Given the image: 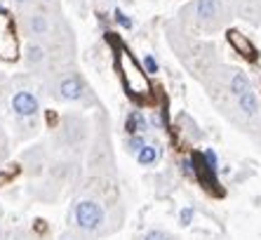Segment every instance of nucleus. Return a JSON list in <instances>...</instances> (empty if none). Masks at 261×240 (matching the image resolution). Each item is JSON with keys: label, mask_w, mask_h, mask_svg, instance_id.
Wrapping results in <instances>:
<instances>
[{"label": "nucleus", "mask_w": 261, "mask_h": 240, "mask_svg": "<svg viewBox=\"0 0 261 240\" xmlns=\"http://www.w3.org/2000/svg\"><path fill=\"white\" fill-rule=\"evenodd\" d=\"M12 113L17 115L19 120H26V118H33V115L38 113V99L36 94L31 90H17L12 94Z\"/></svg>", "instance_id": "nucleus-3"}, {"label": "nucleus", "mask_w": 261, "mask_h": 240, "mask_svg": "<svg viewBox=\"0 0 261 240\" xmlns=\"http://www.w3.org/2000/svg\"><path fill=\"white\" fill-rule=\"evenodd\" d=\"M26 26H29V33L31 36H45L49 31V21L45 14L40 12H33L29 19H26Z\"/></svg>", "instance_id": "nucleus-9"}, {"label": "nucleus", "mask_w": 261, "mask_h": 240, "mask_svg": "<svg viewBox=\"0 0 261 240\" xmlns=\"http://www.w3.org/2000/svg\"><path fill=\"white\" fill-rule=\"evenodd\" d=\"M118 71H120L125 90L132 97L151 94V85H148V78H146V71H141V66L132 59V54H129L127 50H120V52H118Z\"/></svg>", "instance_id": "nucleus-2"}, {"label": "nucleus", "mask_w": 261, "mask_h": 240, "mask_svg": "<svg viewBox=\"0 0 261 240\" xmlns=\"http://www.w3.org/2000/svg\"><path fill=\"white\" fill-rule=\"evenodd\" d=\"M17 5H26V3H31V0H14Z\"/></svg>", "instance_id": "nucleus-23"}, {"label": "nucleus", "mask_w": 261, "mask_h": 240, "mask_svg": "<svg viewBox=\"0 0 261 240\" xmlns=\"http://www.w3.org/2000/svg\"><path fill=\"white\" fill-rule=\"evenodd\" d=\"M221 12V3L219 0H198L195 3V14H198V19H212L217 17V14Z\"/></svg>", "instance_id": "nucleus-8"}, {"label": "nucleus", "mask_w": 261, "mask_h": 240, "mask_svg": "<svg viewBox=\"0 0 261 240\" xmlns=\"http://www.w3.org/2000/svg\"><path fill=\"white\" fill-rule=\"evenodd\" d=\"M45 3H52V0H45Z\"/></svg>", "instance_id": "nucleus-25"}, {"label": "nucleus", "mask_w": 261, "mask_h": 240, "mask_svg": "<svg viewBox=\"0 0 261 240\" xmlns=\"http://www.w3.org/2000/svg\"><path fill=\"white\" fill-rule=\"evenodd\" d=\"M137 160H139V165H144V167L155 165V162L160 160V146L158 144H146L144 149L137 153Z\"/></svg>", "instance_id": "nucleus-11"}, {"label": "nucleus", "mask_w": 261, "mask_h": 240, "mask_svg": "<svg viewBox=\"0 0 261 240\" xmlns=\"http://www.w3.org/2000/svg\"><path fill=\"white\" fill-rule=\"evenodd\" d=\"M3 158H5V141L0 137V162H3Z\"/></svg>", "instance_id": "nucleus-22"}, {"label": "nucleus", "mask_w": 261, "mask_h": 240, "mask_svg": "<svg viewBox=\"0 0 261 240\" xmlns=\"http://www.w3.org/2000/svg\"><path fill=\"white\" fill-rule=\"evenodd\" d=\"M0 57H7V59L17 57V38L10 29L7 12H3V10H0Z\"/></svg>", "instance_id": "nucleus-4"}, {"label": "nucleus", "mask_w": 261, "mask_h": 240, "mask_svg": "<svg viewBox=\"0 0 261 240\" xmlns=\"http://www.w3.org/2000/svg\"><path fill=\"white\" fill-rule=\"evenodd\" d=\"M191 217H193V210H191V207H189V210H184L181 212V224H189Z\"/></svg>", "instance_id": "nucleus-21"}, {"label": "nucleus", "mask_w": 261, "mask_h": 240, "mask_svg": "<svg viewBox=\"0 0 261 240\" xmlns=\"http://www.w3.org/2000/svg\"><path fill=\"white\" fill-rule=\"evenodd\" d=\"M238 106H240V111H243L245 115H249V118H254V115L259 113V99H256V94L252 90L245 92L243 97H238Z\"/></svg>", "instance_id": "nucleus-10"}, {"label": "nucleus", "mask_w": 261, "mask_h": 240, "mask_svg": "<svg viewBox=\"0 0 261 240\" xmlns=\"http://www.w3.org/2000/svg\"><path fill=\"white\" fill-rule=\"evenodd\" d=\"M59 240H90V238H87L85 233H80V231H78V233H73V231H68V233H64Z\"/></svg>", "instance_id": "nucleus-20"}, {"label": "nucleus", "mask_w": 261, "mask_h": 240, "mask_svg": "<svg viewBox=\"0 0 261 240\" xmlns=\"http://www.w3.org/2000/svg\"><path fill=\"white\" fill-rule=\"evenodd\" d=\"M144 68H146L148 73H155V71H158V61H155L151 54H148V57L144 59Z\"/></svg>", "instance_id": "nucleus-19"}, {"label": "nucleus", "mask_w": 261, "mask_h": 240, "mask_svg": "<svg viewBox=\"0 0 261 240\" xmlns=\"http://www.w3.org/2000/svg\"><path fill=\"white\" fill-rule=\"evenodd\" d=\"M0 240H5V235H0Z\"/></svg>", "instance_id": "nucleus-24"}, {"label": "nucleus", "mask_w": 261, "mask_h": 240, "mask_svg": "<svg viewBox=\"0 0 261 240\" xmlns=\"http://www.w3.org/2000/svg\"><path fill=\"white\" fill-rule=\"evenodd\" d=\"M57 90H59V97L61 99H66V102H78L83 92H85V85L78 76H66V78H61L59 85H57Z\"/></svg>", "instance_id": "nucleus-5"}, {"label": "nucleus", "mask_w": 261, "mask_h": 240, "mask_svg": "<svg viewBox=\"0 0 261 240\" xmlns=\"http://www.w3.org/2000/svg\"><path fill=\"white\" fill-rule=\"evenodd\" d=\"M252 87H249V78L245 76L243 71H238L236 76L231 78V94H236V97H243L245 92H249Z\"/></svg>", "instance_id": "nucleus-12"}, {"label": "nucleus", "mask_w": 261, "mask_h": 240, "mask_svg": "<svg viewBox=\"0 0 261 240\" xmlns=\"http://www.w3.org/2000/svg\"><path fill=\"white\" fill-rule=\"evenodd\" d=\"M5 240H40V238H36L33 233H29V231H21V228H19V231H14V233L10 235V238H5Z\"/></svg>", "instance_id": "nucleus-18"}, {"label": "nucleus", "mask_w": 261, "mask_h": 240, "mask_svg": "<svg viewBox=\"0 0 261 240\" xmlns=\"http://www.w3.org/2000/svg\"><path fill=\"white\" fill-rule=\"evenodd\" d=\"M73 224H75V228L80 233L85 235L103 233V226H106L103 205L94 198H80L78 203L73 205Z\"/></svg>", "instance_id": "nucleus-1"}, {"label": "nucleus", "mask_w": 261, "mask_h": 240, "mask_svg": "<svg viewBox=\"0 0 261 240\" xmlns=\"http://www.w3.org/2000/svg\"><path fill=\"white\" fill-rule=\"evenodd\" d=\"M202 158H205V167H207V172L212 174H217L219 172V158H217V153H214L212 149H205L202 151Z\"/></svg>", "instance_id": "nucleus-14"}, {"label": "nucleus", "mask_w": 261, "mask_h": 240, "mask_svg": "<svg viewBox=\"0 0 261 240\" xmlns=\"http://www.w3.org/2000/svg\"><path fill=\"white\" fill-rule=\"evenodd\" d=\"M129 149L134 151V153H139L141 149H144L146 144H148V141H146V134H129Z\"/></svg>", "instance_id": "nucleus-15"}, {"label": "nucleus", "mask_w": 261, "mask_h": 240, "mask_svg": "<svg viewBox=\"0 0 261 240\" xmlns=\"http://www.w3.org/2000/svg\"><path fill=\"white\" fill-rule=\"evenodd\" d=\"M113 17H116V21L122 26V29H129V26H132V19L122 12V10H116V12H113Z\"/></svg>", "instance_id": "nucleus-17"}, {"label": "nucleus", "mask_w": 261, "mask_h": 240, "mask_svg": "<svg viewBox=\"0 0 261 240\" xmlns=\"http://www.w3.org/2000/svg\"><path fill=\"white\" fill-rule=\"evenodd\" d=\"M226 38H228V42H231V47L236 50L238 54H243L245 59H249V61H254V59H256V50H254V45L249 42V38L245 36V33H240V31L231 29L228 33H226Z\"/></svg>", "instance_id": "nucleus-6"}, {"label": "nucleus", "mask_w": 261, "mask_h": 240, "mask_svg": "<svg viewBox=\"0 0 261 240\" xmlns=\"http://www.w3.org/2000/svg\"><path fill=\"white\" fill-rule=\"evenodd\" d=\"M144 240H172V238L165 233V231H160V228H153V231H148V233L144 235Z\"/></svg>", "instance_id": "nucleus-16"}, {"label": "nucleus", "mask_w": 261, "mask_h": 240, "mask_svg": "<svg viewBox=\"0 0 261 240\" xmlns=\"http://www.w3.org/2000/svg\"><path fill=\"white\" fill-rule=\"evenodd\" d=\"M43 59H45V47L38 45V42H31L26 47V61L31 66H36V64H43Z\"/></svg>", "instance_id": "nucleus-13"}, {"label": "nucleus", "mask_w": 261, "mask_h": 240, "mask_svg": "<svg viewBox=\"0 0 261 240\" xmlns=\"http://www.w3.org/2000/svg\"><path fill=\"white\" fill-rule=\"evenodd\" d=\"M148 127H151V123L146 120V115L141 113V111H132V113L127 115V132L129 134H146Z\"/></svg>", "instance_id": "nucleus-7"}]
</instances>
